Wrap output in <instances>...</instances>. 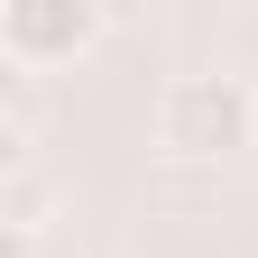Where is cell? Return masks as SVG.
Listing matches in <instances>:
<instances>
[{"label": "cell", "mask_w": 258, "mask_h": 258, "mask_svg": "<svg viewBox=\"0 0 258 258\" xmlns=\"http://www.w3.org/2000/svg\"><path fill=\"white\" fill-rule=\"evenodd\" d=\"M258 129V92L240 74H175L166 102H157V139L184 148V157H221Z\"/></svg>", "instance_id": "cell-1"}, {"label": "cell", "mask_w": 258, "mask_h": 258, "mask_svg": "<svg viewBox=\"0 0 258 258\" xmlns=\"http://www.w3.org/2000/svg\"><path fill=\"white\" fill-rule=\"evenodd\" d=\"M92 19L83 0H10V10H0V55L10 64H37V55H74L83 37H92Z\"/></svg>", "instance_id": "cell-2"}, {"label": "cell", "mask_w": 258, "mask_h": 258, "mask_svg": "<svg viewBox=\"0 0 258 258\" xmlns=\"http://www.w3.org/2000/svg\"><path fill=\"white\" fill-rule=\"evenodd\" d=\"M10 231H19V240L46 231V184H37V175H10Z\"/></svg>", "instance_id": "cell-3"}]
</instances>
